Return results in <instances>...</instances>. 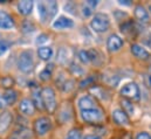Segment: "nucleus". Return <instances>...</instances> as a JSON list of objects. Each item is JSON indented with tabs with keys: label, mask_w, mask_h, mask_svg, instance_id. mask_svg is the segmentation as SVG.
<instances>
[{
	"label": "nucleus",
	"mask_w": 151,
	"mask_h": 139,
	"mask_svg": "<svg viewBox=\"0 0 151 139\" xmlns=\"http://www.w3.org/2000/svg\"><path fill=\"white\" fill-rule=\"evenodd\" d=\"M7 105L8 104H7V102L5 101L4 96H1V95H0V109H5Z\"/></svg>",
	"instance_id": "36"
},
{
	"label": "nucleus",
	"mask_w": 151,
	"mask_h": 139,
	"mask_svg": "<svg viewBox=\"0 0 151 139\" xmlns=\"http://www.w3.org/2000/svg\"><path fill=\"white\" fill-rule=\"evenodd\" d=\"M122 46H123V40L118 35L113 34L109 36V39L107 41V48L109 49V52H111V53L117 52L122 48Z\"/></svg>",
	"instance_id": "8"
},
{
	"label": "nucleus",
	"mask_w": 151,
	"mask_h": 139,
	"mask_svg": "<svg viewBox=\"0 0 151 139\" xmlns=\"http://www.w3.org/2000/svg\"><path fill=\"white\" fill-rule=\"evenodd\" d=\"M74 26V21L66 16H60L53 22V27L55 29H68Z\"/></svg>",
	"instance_id": "10"
},
{
	"label": "nucleus",
	"mask_w": 151,
	"mask_h": 139,
	"mask_svg": "<svg viewBox=\"0 0 151 139\" xmlns=\"http://www.w3.org/2000/svg\"><path fill=\"white\" fill-rule=\"evenodd\" d=\"M4 98H5V101L7 102V104L8 105H12L15 103V101H17V98H18V95H17V92L13 90V89H7L5 92H4Z\"/></svg>",
	"instance_id": "20"
},
{
	"label": "nucleus",
	"mask_w": 151,
	"mask_h": 139,
	"mask_svg": "<svg viewBox=\"0 0 151 139\" xmlns=\"http://www.w3.org/2000/svg\"><path fill=\"white\" fill-rule=\"evenodd\" d=\"M118 2H119L121 5H127V6H129V5H131V2H130L129 0H124V1H123V0H119Z\"/></svg>",
	"instance_id": "38"
},
{
	"label": "nucleus",
	"mask_w": 151,
	"mask_h": 139,
	"mask_svg": "<svg viewBox=\"0 0 151 139\" xmlns=\"http://www.w3.org/2000/svg\"><path fill=\"white\" fill-rule=\"evenodd\" d=\"M65 139H81V131L78 129H73L68 132Z\"/></svg>",
	"instance_id": "24"
},
{
	"label": "nucleus",
	"mask_w": 151,
	"mask_h": 139,
	"mask_svg": "<svg viewBox=\"0 0 151 139\" xmlns=\"http://www.w3.org/2000/svg\"><path fill=\"white\" fill-rule=\"evenodd\" d=\"M113 119L118 125H129V116L122 109H115L113 111Z\"/></svg>",
	"instance_id": "9"
},
{
	"label": "nucleus",
	"mask_w": 151,
	"mask_h": 139,
	"mask_svg": "<svg viewBox=\"0 0 151 139\" xmlns=\"http://www.w3.org/2000/svg\"><path fill=\"white\" fill-rule=\"evenodd\" d=\"M78 57H80L81 62H82V63H84V64H87V63H89V62H90L89 53H88V52H86V50H81V52L78 53Z\"/></svg>",
	"instance_id": "25"
},
{
	"label": "nucleus",
	"mask_w": 151,
	"mask_h": 139,
	"mask_svg": "<svg viewBox=\"0 0 151 139\" xmlns=\"http://www.w3.org/2000/svg\"><path fill=\"white\" fill-rule=\"evenodd\" d=\"M18 68L25 74L32 72V70L34 69V60L31 52L24 50L22 53H20L18 59Z\"/></svg>",
	"instance_id": "3"
},
{
	"label": "nucleus",
	"mask_w": 151,
	"mask_h": 139,
	"mask_svg": "<svg viewBox=\"0 0 151 139\" xmlns=\"http://www.w3.org/2000/svg\"><path fill=\"white\" fill-rule=\"evenodd\" d=\"M135 18L141 22V24H148L149 22V13L143 6H136L135 7Z\"/></svg>",
	"instance_id": "14"
},
{
	"label": "nucleus",
	"mask_w": 151,
	"mask_h": 139,
	"mask_svg": "<svg viewBox=\"0 0 151 139\" xmlns=\"http://www.w3.org/2000/svg\"><path fill=\"white\" fill-rule=\"evenodd\" d=\"M58 2L56 1H40L38 4V13L42 22L52 20L58 13Z\"/></svg>",
	"instance_id": "1"
},
{
	"label": "nucleus",
	"mask_w": 151,
	"mask_h": 139,
	"mask_svg": "<svg viewBox=\"0 0 151 139\" xmlns=\"http://www.w3.org/2000/svg\"><path fill=\"white\" fill-rule=\"evenodd\" d=\"M22 31H24V33L33 32V31H34V26H33V24L29 22V21H25V22L22 24Z\"/></svg>",
	"instance_id": "28"
},
{
	"label": "nucleus",
	"mask_w": 151,
	"mask_h": 139,
	"mask_svg": "<svg viewBox=\"0 0 151 139\" xmlns=\"http://www.w3.org/2000/svg\"><path fill=\"white\" fill-rule=\"evenodd\" d=\"M82 119L87 123H97L103 119V113L99 107L89 109V110H82L81 111Z\"/></svg>",
	"instance_id": "6"
},
{
	"label": "nucleus",
	"mask_w": 151,
	"mask_h": 139,
	"mask_svg": "<svg viewBox=\"0 0 151 139\" xmlns=\"http://www.w3.org/2000/svg\"><path fill=\"white\" fill-rule=\"evenodd\" d=\"M68 56H69L68 49H66V48H60V50H59V53H58V62H59L60 64H62V66L67 64L68 59H69Z\"/></svg>",
	"instance_id": "21"
},
{
	"label": "nucleus",
	"mask_w": 151,
	"mask_h": 139,
	"mask_svg": "<svg viewBox=\"0 0 151 139\" xmlns=\"http://www.w3.org/2000/svg\"><path fill=\"white\" fill-rule=\"evenodd\" d=\"M70 71H72V74H74V75H76V76L83 74V69H82L80 66L75 64V63H73V64L70 66Z\"/></svg>",
	"instance_id": "29"
},
{
	"label": "nucleus",
	"mask_w": 151,
	"mask_h": 139,
	"mask_svg": "<svg viewBox=\"0 0 151 139\" xmlns=\"http://www.w3.org/2000/svg\"><path fill=\"white\" fill-rule=\"evenodd\" d=\"M38 55L41 60L48 61L53 56V49L50 47H40L38 49Z\"/></svg>",
	"instance_id": "18"
},
{
	"label": "nucleus",
	"mask_w": 151,
	"mask_h": 139,
	"mask_svg": "<svg viewBox=\"0 0 151 139\" xmlns=\"http://www.w3.org/2000/svg\"><path fill=\"white\" fill-rule=\"evenodd\" d=\"M50 75H52V72H50V70L48 69H45L42 70L41 72H40V78L42 80V81H48V80H50Z\"/></svg>",
	"instance_id": "30"
},
{
	"label": "nucleus",
	"mask_w": 151,
	"mask_h": 139,
	"mask_svg": "<svg viewBox=\"0 0 151 139\" xmlns=\"http://www.w3.org/2000/svg\"><path fill=\"white\" fill-rule=\"evenodd\" d=\"M32 102H33L34 106H35L37 109H39V110H42V109L45 107V105H43V101H42L41 91L38 90V89L33 91V100H32Z\"/></svg>",
	"instance_id": "19"
},
{
	"label": "nucleus",
	"mask_w": 151,
	"mask_h": 139,
	"mask_svg": "<svg viewBox=\"0 0 151 139\" xmlns=\"http://www.w3.org/2000/svg\"><path fill=\"white\" fill-rule=\"evenodd\" d=\"M1 84H2V87L7 88V89H12V87L14 85V81L11 77H4L1 80Z\"/></svg>",
	"instance_id": "26"
},
{
	"label": "nucleus",
	"mask_w": 151,
	"mask_h": 139,
	"mask_svg": "<svg viewBox=\"0 0 151 139\" xmlns=\"http://www.w3.org/2000/svg\"><path fill=\"white\" fill-rule=\"evenodd\" d=\"M90 26L96 33H104L110 27V19L104 13H96L90 22Z\"/></svg>",
	"instance_id": "2"
},
{
	"label": "nucleus",
	"mask_w": 151,
	"mask_h": 139,
	"mask_svg": "<svg viewBox=\"0 0 151 139\" xmlns=\"http://www.w3.org/2000/svg\"><path fill=\"white\" fill-rule=\"evenodd\" d=\"M93 81H94V77H89V78L84 80L83 82H81V85H80V87H81V88H84V87H87L88 84H90Z\"/></svg>",
	"instance_id": "34"
},
{
	"label": "nucleus",
	"mask_w": 151,
	"mask_h": 139,
	"mask_svg": "<svg viewBox=\"0 0 151 139\" xmlns=\"http://www.w3.org/2000/svg\"><path fill=\"white\" fill-rule=\"evenodd\" d=\"M131 52H132V54H134L136 57H138V59H141V60H147V59L150 56L149 52H148L145 48H143L142 46L136 44V43L131 46Z\"/></svg>",
	"instance_id": "15"
},
{
	"label": "nucleus",
	"mask_w": 151,
	"mask_h": 139,
	"mask_svg": "<svg viewBox=\"0 0 151 139\" xmlns=\"http://www.w3.org/2000/svg\"><path fill=\"white\" fill-rule=\"evenodd\" d=\"M136 139H151V136L148 132H139L136 136Z\"/></svg>",
	"instance_id": "33"
},
{
	"label": "nucleus",
	"mask_w": 151,
	"mask_h": 139,
	"mask_svg": "<svg viewBox=\"0 0 151 139\" xmlns=\"http://www.w3.org/2000/svg\"><path fill=\"white\" fill-rule=\"evenodd\" d=\"M18 9H19V13L22 14V15H28L31 14L32 9H33V1H29V0H24V1H20L18 4Z\"/></svg>",
	"instance_id": "16"
},
{
	"label": "nucleus",
	"mask_w": 151,
	"mask_h": 139,
	"mask_svg": "<svg viewBox=\"0 0 151 139\" xmlns=\"http://www.w3.org/2000/svg\"><path fill=\"white\" fill-rule=\"evenodd\" d=\"M47 41H48V36L46 34H41L39 35L38 39H37V44H42V43H45Z\"/></svg>",
	"instance_id": "31"
},
{
	"label": "nucleus",
	"mask_w": 151,
	"mask_h": 139,
	"mask_svg": "<svg viewBox=\"0 0 151 139\" xmlns=\"http://www.w3.org/2000/svg\"><path fill=\"white\" fill-rule=\"evenodd\" d=\"M29 137H31V131L22 129L20 131H15L9 139H27L29 138Z\"/></svg>",
	"instance_id": "22"
},
{
	"label": "nucleus",
	"mask_w": 151,
	"mask_h": 139,
	"mask_svg": "<svg viewBox=\"0 0 151 139\" xmlns=\"http://www.w3.org/2000/svg\"><path fill=\"white\" fill-rule=\"evenodd\" d=\"M19 110H20L21 113H24V115H26V116H31V115L34 113L35 106H34L33 102H32L31 100L25 98V100H22V101L20 102V104H19Z\"/></svg>",
	"instance_id": "13"
},
{
	"label": "nucleus",
	"mask_w": 151,
	"mask_h": 139,
	"mask_svg": "<svg viewBox=\"0 0 151 139\" xmlns=\"http://www.w3.org/2000/svg\"><path fill=\"white\" fill-rule=\"evenodd\" d=\"M121 95L125 97L127 100H132V101H138L139 100V88L136 83L131 82L125 84L121 89Z\"/></svg>",
	"instance_id": "5"
},
{
	"label": "nucleus",
	"mask_w": 151,
	"mask_h": 139,
	"mask_svg": "<svg viewBox=\"0 0 151 139\" xmlns=\"http://www.w3.org/2000/svg\"><path fill=\"white\" fill-rule=\"evenodd\" d=\"M122 106H123V111L127 115H132L134 113V105L131 102H129L128 100H123L122 101Z\"/></svg>",
	"instance_id": "23"
},
{
	"label": "nucleus",
	"mask_w": 151,
	"mask_h": 139,
	"mask_svg": "<svg viewBox=\"0 0 151 139\" xmlns=\"http://www.w3.org/2000/svg\"><path fill=\"white\" fill-rule=\"evenodd\" d=\"M149 9H150V12H151V5L149 6Z\"/></svg>",
	"instance_id": "40"
},
{
	"label": "nucleus",
	"mask_w": 151,
	"mask_h": 139,
	"mask_svg": "<svg viewBox=\"0 0 151 139\" xmlns=\"http://www.w3.org/2000/svg\"><path fill=\"white\" fill-rule=\"evenodd\" d=\"M149 81H150V85H151V76L149 77Z\"/></svg>",
	"instance_id": "39"
},
{
	"label": "nucleus",
	"mask_w": 151,
	"mask_h": 139,
	"mask_svg": "<svg viewBox=\"0 0 151 139\" xmlns=\"http://www.w3.org/2000/svg\"><path fill=\"white\" fill-rule=\"evenodd\" d=\"M12 119H13V117L9 111H5V112L0 113V133L8 130V128L12 124Z\"/></svg>",
	"instance_id": "12"
},
{
	"label": "nucleus",
	"mask_w": 151,
	"mask_h": 139,
	"mask_svg": "<svg viewBox=\"0 0 151 139\" xmlns=\"http://www.w3.org/2000/svg\"><path fill=\"white\" fill-rule=\"evenodd\" d=\"M13 27H14L13 18L5 11H0V28L1 29H11Z\"/></svg>",
	"instance_id": "11"
},
{
	"label": "nucleus",
	"mask_w": 151,
	"mask_h": 139,
	"mask_svg": "<svg viewBox=\"0 0 151 139\" xmlns=\"http://www.w3.org/2000/svg\"><path fill=\"white\" fill-rule=\"evenodd\" d=\"M83 139H101V138L99 136H96V135H87Z\"/></svg>",
	"instance_id": "37"
},
{
	"label": "nucleus",
	"mask_w": 151,
	"mask_h": 139,
	"mask_svg": "<svg viewBox=\"0 0 151 139\" xmlns=\"http://www.w3.org/2000/svg\"><path fill=\"white\" fill-rule=\"evenodd\" d=\"M97 4H99V2H97V1H94V0H89V1L86 2V5H87L88 7H90L91 9H94V8L97 6Z\"/></svg>",
	"instance_id": "35"
},
{
	"label": "nucleus",
	"mask_w": 151,
	"mask_h": 139,
	"mask_svg": "<svg viewBox=\"0 0 151 139\" xmlns=\"http://www.w3.org/2000/svg\"><path fill=\"white\" fill-rule=\"evenodd\" d=\"M9 48V43L5 40H0V56L4 55Z\"/></svg>",
	"instance_id": "27"
},
{
	"label": "nucleus",
	"mask_w": 151,
	"mask_h": 139,
	"mask_svg": "<svg viewBox=\"0 0 151 139\" xmlns=\"http://www.w3.org/2000/svg\"><path fill=\"white\" fill-rule=\"evenodd\" d=\"M82 13H83V15H84V16H89V15H91L93 9H91L90 7H88L87 5H84V6H83V8H82Z\"/></svg>",
	"instance_id": "32"
},
{
	"label": "nucleus",
	"mask_w": 151,
	"mask_h": 139,
	"mask_svg": "<svg viewBox=\"0 0 151 139\" xmlns=\"http://www.w3.org/2000/svg\"><path fill=\"white\" fill-rule=\"evenodd\" d=\"M50 128H52V123H50V119L47 117H41L37 119L34 123V131L39 136L46 135L50 130Z\"/></svg>",
	"instance_id": "7"
},
{
	"label": "nucleus",
	"mask_w": 151,
	"mask_h": 139,
	"mask_svg": "<svg viewBox=\"0 0 151 139\" xmlns=\"http://www.w3.org/2000/svg\"><path fill=\"white\" fill-rule=\"evenodd\" d=\"M41 95H42V101L46 110L49 113H53L56 110V97H55L54 90L49 87H46L41 90Z\"/></svg>",
	"instance_id": "4"
},
{
	"label": "nucleus",
	"mask_w": 151,
	"mask_h": 139,
	"mask_svg": "<svg viewBox=\"0 0 151 139\" xmlns=\"http://www.w3.org/2000/svg\"><path fill=\"white\" fill-rule=\"evenodd\" d=\"M78 106L81 110H89V109H94L95 106V102L90 96H83L78 100Z\"/></svg>",
	"instance_id": "17"
}]
</instances>
